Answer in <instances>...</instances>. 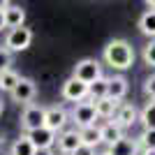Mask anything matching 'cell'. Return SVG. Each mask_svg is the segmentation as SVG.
Here are the masks:
<instances>
[{
    "label": "cell",
    "instance_id": "11",
    "mask_svg": "<svg viewBox=\"0 0 155 155\" xmlns=\"http://www.w3.org/2000/svg\"><path fill=\"white\" fill-rule=\"evenodd\" d=\"M23 134H26V132H23ZM28 139L32 141V146L37 150H44V148H53V146H56L58 134L51 132V130H46V127H39V130H35V132H30Z\"/></svg>",
    "mask_w": 155,
    "mask_h": 155
},
{
    "label": "cell",
    "instance_id": "32",
    "mask_svg": "<svg viewBox=\"0 0 155 155\" xmlns=\"http://www.w3.org/2000/svg\"><path fill=\"white\" fill-rule=\"evenodd\" d=\"M2 109H5V107H2V100H0V116H2Z\"/></svg>",
    "mask_w": 155,
    "mask_h": 155
},
{
    "label": "cell",
    "instance_id": "31",
    "mask_svg": "<svg viewBox=\"0 0 155 155\" xmlns=\"http://www.w3.org/2000/svg\"><path fill=\"white\" fill-rule=\"evenodd\" d=\"M141 155H155V150H141Z\"/></svg>",
    "mask_w": 155,
    "mask_h": 155
},
{
    "label": "cell",
    "instance_id": "7",
    "mask_svg": "<svg viewBox=\"0 0 155 155\" xmlns=\"http://www.w3.org/2000/svg\"><path fill=\"white\" fill-rule=\"evenodd\" d=\"M70 120V114L63 109V107H46V116H44V127L60 134L65 132V125Z\"/></svg>",
    "mask_w": 155,
    "mask_h": 155
},
{
    "label": "cell",
    "instance_id": "16",
    "mask_svg": "<svg viewBox=\"0 0 155 155\" xmlns=\"http://www.w3.org/2000/svg\"><path fill=\"white\" fill-rule=\"evenodd\" d=\"M79 137H81V146H88V148H97L102 143V130L97 127V125L79 130Z\"/></svg>",
    "mask_w": 155,
    "mask_h": 155
},
{
    "label": "cell",
    "instance_id": "12",
    "mask_svg": "<svg viewBox=\"0 0 155 155\" xmlns=\"http://www.w3.org/2000/svg\"><path fill=\"white\" fill-rule=\"evenodd\" d=\"M100 130H102V143H107V148L109 146H114L116 141H120L123 139V127L118 123H114V120H107L104 125H100Z\"/></svg>",
    "mask_w": 155,
    "mask_h": 155
},
{
    "label": "cell",
    "instance_id": "27",
    "mask_svg": "<svg viewBox=\"0 0 155 155\" xmlns=\"http://www.w3.org/2000/svg\"><path fill=\"white\" fill-rule=\"evenodd\" d=\"M5 7H7V2H0V32L7 28V21H5Z\"/></svg>",
    "mask_w": 155,
    "mask_h": 155
},
{
    "label": "cell",
    "instance_id": "20",
    "mask_svg": "<svg viewBox=\"0 0 155 155\" xmlns=\"http://www.w3.org/2000/svg\"><path fill=\"white\" fill-rule=\"evenodd\" d=\"M9 155H37V148L32 146V141L28 139V134H21L19 139L12 143Z\"/></svg>",
    "mask_w": 155,
    "mask_h": 155
},
{
    "label": "cell",
    "instance_id": "30",
    "mask_svg": "<svg viewBox=\"0 0 155 155\" xmlns=\"http://www.w3.org/2000/svg\"><path fill=\"white\" fill-rule=\"evenodd\" d=\"M146 7H148V9H155V0H153V2L148 0V2H146Z\"/></svg>",
    "mask_w": 155,
    "mask_h": 155
},
{
    "label": "cell",
    "instance_id": "2",
    "mask_svg": "<svg viewBox=\"0 0 155 155\" xmlns=\"http://www.w3.org/2000/svg\"><path fill=\"white\" fill-rule=\"evenodd\" d=\"M72 77L79 79V81H84L86 86H91V84H95L97 79H102V65L95 58H84V60H79V63L74 65Z\"/></svg>",
    "mask_w": 155,
    "mask_h": 155
},
{
    "label": "cell",
    "instance_id": "6",
    "mask_svg": "<svg viewBox=\"0 0 155 155\" xmlns=\"http://www.w3.org/2000/svg\"><path fill=\"white\" fill-rule=\"evenodd\" d=\"M60 95L67 100V102H74V104H81L88 97V86L79 79L70 77L67 81H63V88H60Z\"/></svg>",
    "mask_w": 155,
    "mask_h": 155
},
{
    "label": "cell",
    "instance_id": "22",
    "mask_svg": "<svg viewBox=\"0 0 155 155\" xmlns=\"http://www.w3.org/2000/svg\"><path fill=\"white\" fill-rule=\"evenodd\" d=\"M21 81V74L19 72H14V70H5V72H0V91H5V93H12L16 86H19Z\"/></svg>",
    "mask_w": 155,
    "mask_h": 155
},
{
    "label": "cell",
    "instance_id": "23",
    "mask_svg": "<svg viewBox=\"0 0 155 155\" xmlns=\"http://www.w3.org/2000/svg\"><path fill=\"white\" fill-rule=\"evenodd\" d=\"M137 141H139L141 150H155V130H143L137 137Z\"/></svg>",
    "mask_w": 155,
    "mask_h": 155
},
{
    "label": "cell",
    "instance_id": "26",
    "mask_svg": "<svg viewBox=\"0 0 155 155\" xmlns=\"http://www.w3.org/2000/svg\"><path fill=\"white\" fill-rule=\"evenodd\" d=\"M143 95L148 97V100H155V74H150L143 81Z\"/></svg>",
    "mask_w": 155,
    "mask_h": 155
},
{
    "label": "cell",
    "instance_id": "17",
    "mask_svg": "<svg viewBox=\"0 0 155 155\" xmlns=\"http://www.w3.org/2000/svg\"><path fill=\"white\" fill-rule=\"evenodd\" d=\"M95 104V111H97V118H114L116 116L118 107H120V102H116V100H111V97H104V100H97Z\"/></svg>",
    "mask_w": 155,
    "mask_h": 155
},
{
    "label": "cell",
    "instance_id": "19",
    "mask_svg": "<svg viewBox=\"0 0 155 155\" xmlns=\"http://www.w3.org/2000/svg\"><path fill=\"white\" fill-rule=\"evenodd\" d=\"M139 32L146 35V37L155 39V9H146V12L139 16Z\"/></svg>",
    "mask_w": 155,
    "mask_h": 155
},
{
    "label": "cell",
    "instance_id": "5",
    "mask_svg": "<svg viewBox=\"0 0 155 155\" xmlns=\"http://www.w3.org/2000/svg\"><path fill=\"white\" fill-rule=\"evenodd\" d=\"M32 42V30L30 28H14V30L7 32L5 37V49L9 53H16V51H26L28 46H30Z\"/></svg>",
    "mask_w": 155,
    "mask_h": 155
},
{
    "label": "cell",
    "instance_id": "24",
    "mask_svg": "<svg viewBox=\"0 0 155 155\" xmlns=\"http://www.w3.org/2000/svg\"><path fill=\"white\" fill-rule=\"evenodd\" d=\"M141 58H143V63L148 65V67H155V39H150L148 44L143 46Z\"/></svg>",
    "mask_w": 155,
    "mask_h": 155
},
{
    "label": "cell",
    "instance_id": "8",
    "mask_svg": "<svg viewBox=\"0 0 155 155\" xmlns=\"http://www.w3.org/2000/svg\"><path fill=\"white\" fill-rule=\"evenodd\" d=\"M9 95H12V100H14L16 104L28 107V104H32V100H35V95H37V86H35V81H32V79L21 77L19 86H16Z\"/></svg>",
    "mask_w": 155,
    "mask_h": 155
},
{
    "label": "cell",
    "instance_id": "18",
    "mask_svg": "<svg viewBox=\"0 0 155 155\" xmlns=\"http://www.w3.org/2000/svg\"><path fill=\"white\" fill-rule=\"evenodd\" d=\"M104 97H109V77H102V79H97L95 84L88 86V100L91 102L104 100Z\"/></svg>",
    "mask_w": 155,
    "mask_h": 155
},
{
    "label": "cell",
    "instance_id": "9",
    "mask_svg": "<svg viewBox=\"0 0 155 155\" xmlns=\"http://www.w3.org/2000/svg\"><path fill=\"white\" fill-rule=\"evenodd\" d=\"M58 150L63 155H74L81 148V137H79V130H65L58 134Z\"/></svg>",
    "mask_w": 155,
    "mask_h": 155
},
{
    "label": "cell",
    "instance_id": "10",
    "mask_svg": "<svg viewBox=\"0 0 155 155\" xmlns=\"http://www.w3.org/2000/svg\"><path fill=\"white\" fill-rule=\"evenodd\" d=\"M114 123H118L120 127H132L134 123H139V109L134 104H127V102H120L116 116H114Z\"/></svg>",
    "mask_w": 155,
    "mask_h": 155
},
{
    "label": "cell",
    "instance_id": "13",
    "mask_svg": "<svg viewBox=\"0 0 155 155\" xmlns=\"http://www.w3.org/2000/svg\"><path fill=\"white\" fill-rule=\"evenodd\" d=\"M5 21L7 28L14 30V28H23V21H26V9L21 5H7L5 7Z\"/></svg>",
    "mask_w": 155,
    "mask_h": 155
},
{
    "label": "cell",
    "instance_id": "15",
    "mask_svg": "<svg viewBox=\"0 0 155 155\" xmlns=\"http://www.w3.org/2000/svg\"><path fill=\"white\" fill-rule=\"evenodd\" d=\"M127 79L120 77V74H116V77H109V97L111 100H116V102H120L125 95H127Z\"/></svg>",
    "mask_w": 155,
    "mask_h": 155
},
{
    "label": "cell",
    "instance_id": "1",
    "mask_svg": "<svg viewBox=\"0 0 155 155\" xmlns=\"http://www.w3.org/2000/svg\"><path fill=\"white\" fill-rule=\"evenodd\" d=\"M104 63L109 65L111 70H118V72H125L134 65V49L127 39H111L109 44L104 46V53H102Z\"/></svg>",
    "mask_w": 155,
    "mask_h": 155
},
{
    "label": "cell",
    "instance_id": "28",
    "mask_svg": "<svg viewBox=\"0 0 155 155\" xmlns=\"http://www.w3.org/2000/svg\"><path fill=\"white\" fill-rule=\"evenodd\" d=\"M74 155H97V153H95V148H88V146H81V148H79V150H77Z\"/></svg>",
    "mask_w": 155,
    "mask_h": 155
},
{
    "label": "cell",
    "instance_id": "29",
    "mask_svg": "<svg viewBox=\"0 0 155 155\" xmlns=\"http://www.w3.org/2000/svg\"><path fill=\"white\" fill-rule=\"evenodd\" d=\"M37 155H56L53 148H44V150H37Z\"/></svg>",
    "mask_w": 155,
    "mask_h": 155
},
{
    "label": "cell",
    "instance_id": "33",
    "mask_svg": "<svg viewBox=\"0 0 155 155\" xmlns=\"http://www.w3.org/2000/svg\"><path fill=\"white\" fill-rule=\"evenodd\" d=\"M97 155H111V153H109V150H104V153H97Z\"/></svg>",
    "mask_w": 155,
    "mask_h": 155
},
{
    "label": "cell",
    "instance_id": "14",
    "mask_svg": "<svg viewBox=\"0 0 155 155\" xmlns=\"http://www.w3.org/2000/svg\"><path fill=\"white\" fill-rule=\"evenodd\" d=\"M139 141L137 139H127V137H123L120 141H116L114 146H109V153L111 155H139Z\"/></svg>",
    "mask_w": 155,
    "mask_h": 155
},
{
    "label": "cell",
    "instance_id": "4",
    "mask_svg": "<svg viewBox=\"0 0 155 155\" xmlns=\"http://www.w3.org/2000/svg\"><path fill=\"white\" fill-rule=\"evenodd\" d=\"M70 118H72V123L77 125V130H84V127H91V125H95V120H97L95 104H93V102L74 104V109L70 111Z\"/></svg>",
    "mask_w": 155,
    "mask_h": 155
},
{
    "label": "cell",
    "instance_id": "21",
    "mask_svg": "<svg viewBox=\"0 0 155 155\" xmlns=\"http://www.w3.org/2000/svg\"><path fill=\"white\" fill-rule=\"evenodd\" d=\"M139 123L143 125V130H155V100L143 104V109L139 111Z\"/></svg>",
    "mask_w": 155,
    "mask_h": 155
},
{
    "label": "cell",
    "instance_id": "25",
    "mask_svg": "<svg viewBox=\"0 0 155 155\" xmlns=\"http://www.w3.org/2000/svg\"><path fill=\"white\" fill-rule=\"evenodd\" d=\"M9 65H12V53L7 51L5 46H0V72H5V70H12Z\"/></svg>",
    "mask_w": 155,
    "mask_h": 155
},
{
    "label": "cell",
    "instance_id": "3",
    "mask_svg": "<svg viewBox=\"0 0 155 155\" xmlns=\"http://www.w3.org/2000/svg\"><path fill=\"white\" fill-rule=\"evenodd\" d=\"M44 116H46V107H39V104L23 107V114H21V127H23V132L30 134L35 130L44 127Z\"/></svg>",
    "mask_w": 155,
    "mask_h": 155
}]
</instances>
